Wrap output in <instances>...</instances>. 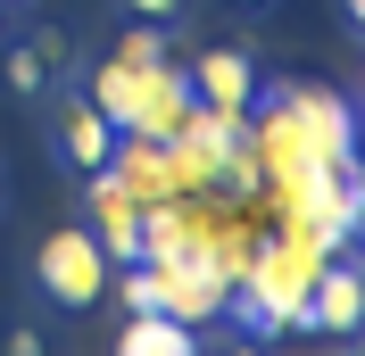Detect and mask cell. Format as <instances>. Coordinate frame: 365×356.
Listing matches in <instances>:
<instances>
[{"mask_svg": "<svg viewBox=\"0 0 365 356\" xmlns=\"http://www.w3.org/2000/svg\"><path fill=\"white\" fill-rule=\"evenodd\" d=\"M307 323H316V332H332V340H357V323H365V273H357V266L324 273L316 298H307Z\"/></svg>", "mask_w": 365, "mask_h": 356, "instance_id": "277c9868", "label": "cell"}, {"mask_svg": "<svg viewBox=\"0 0 365 356\" xmlns=\"http://www.w3.org/2000/svg\"><path fill=\"white\" fill-rule=\"evenodd\" d=\"M9 348H17V356H42L50 340H42V323H17V332H9Z\"/></svg>", "mask_w": 365, "mask_h": 356, "instance_id": "8fae6325", "label": "cell"}, {"mask_svg": "<svg viewBox=\"0 0 365 356\" xmlns=\"http://www.w3.org/2000/svg\"><path fill=\"white\" fill-rule=\"evenodd\" d=\"M200 340H191V323L182 315H166V307H141L125 332H116V356H191Z\"/></svg>", "mask_w": 365, "mask_h": 356, "instance_id": "8992f818", "label": "cell"}, {"mask_svg": "<svg viewBox=\"0 0 365 356\" xmlns=\"http://www.w3.org/2000/svg\"><path fill=\"white\" fill-rule=\"evenodd\" d=\"M9 91H17V100H50V58H42L34 42L9 50Z\"/></svg>", "mask_w": 365, "mask_h": 356, "instance_id": "ba28073f", "label": "cell"}, {"mask_svg": "<svg viewBox=\"0 0 365 356\" xmlns=\"http://www.w3.org/2000/svg\"><path fill=\"white\" fill-rule=\"evenodd\" d=\"M141 91H150V75H141V67H125V58H108V67L91 75V91H83V100L108 116L116 133H141Z\"/></svg>", "mask_w": 365, "mask_h": 356, "instance_id": "5b68a950", "label": "cell"}, {"mask_svg": "<svg viewBox=\"0 0 365 356\" xmlns=\"http://www.w3.org/2000/svg\"><path fill=\"white\" fill-rule=\"evenodd\" d=\"M125 9H133V17H158V25L182 17V0H125Z\"/></svg>", "mask_w": 365, "mask_h": 356, "instance_id": "30bf717a", "label": "cell"}, {"mask_svg": "<svg viewBox=\"0 0 365 356\" xmlns=\"http://www.w3.org/2000/svg\"><path fill=\"white\" fill-rule=\"evenodd\" d=\"M108 257H100V241H91L83 224H58L42 248H34V282H42V298L50 307H67V315H83L91 298H108Z\"/></svg>", "mask_w": 365, "mask_h": 356, "instance_id": "6da1fadb", "label": "cell"}, {"mask_svg": "<svg viewBox=\"0 0 365 356\" xmlns=\"http://www.w3.org/2000/svg\"><path fill=\"white\" fill-rule=\"evenodd\" d=\"M116 58H125V67H141V75L166 67V25H158V17H133V25H125V42H116Z\"/></svg>", "mask_w": 365, "mask_h": 356, "instance_id": "52a82bcc", "label": "cell"}, {"mask_svg": "<svg viewBox=\"0 0 365 356\" xmlns=\"http://www.w3.org/2000/svg\"><path fill=\"white\" fill-rule=\"evenodd\" d=\"M341 25H349V33H365V0H341Z\"/></svg>", "mask_w": 365, "mask_h": 356, "instance_id": "7c38bea8", "label": "cell"}, {"mask_svg": "<svg viewBox=\"0 0 365 356\" xmlns=\"http://www.w3.org/2000/svg\"><path fill=\"white\" fill-rule=\"evenodd\" d=\"M0 25H9V0H0Z\"/></svg>", "mask_w": 365, "mask_h": 356, "instance_id": "4fadbf2b", "label": "cell"}, {"mask_svg": "<svg viewBox=\"0 0 365 356\" xmlns=\"http://www.w3.org/2000/svg\"><path fill=\"white\" fill-rule=\"evenodd\" d=\"M191 83H200V108L241 116V108H250V91H257V67H250V50H200Z\"/></svg>", "mask_w": 365, "mask_h": 356, "instance_id": "3957f363", "label": "cell"}, {"mask_svg": "<svg viewBox=\"0 0 365 356\" xmlns=\"http://www.w3.org/2000/svg\"><path fill=\"white\" fill-rule=\"evenodd\" d=\"M108 157H116V125L91 108L83 91H67V100H58V166H75V174H100Z\"/></svg>", "mask_w": 365, "mask_h": 356, "instance_id": "7a4b0ae2", "label": "cell"}, {"mask_svg": "<svg viewBox=\"0 0 365 356\" xmlns=\"http://www.w3.org/2000/svg\"><path fill=\"white\" fill-rule=\"evenodd\" d=\"M34 50L50 58V75H67V67H75V50H67V33H58V25H50V33H34Z\"/></svg>", "mask_w": 365, "mask_h": 356, "instance_id": "9c48e42d", "label": "cell"}]
</instances>
